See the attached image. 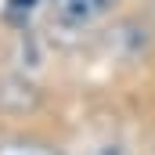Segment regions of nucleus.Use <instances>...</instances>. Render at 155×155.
<instances>
[{
	"label": "nucleus",
	"mask_w": 155,
	"mask_h": 155,
	"mask_svg": "<svg viewBox=\"0 0 155 155\" xmlns=\"http://www.w3.org/2000/svg\"><path fill=\"white\" fill-rule=\"evenodd\" d=\"M116 0H51V18L65 29H83L97 22Z\"/></svg>",
	"instance_id": "1"
},
{
	"label": "nucleus",
	"mask_w": 155,
	"mask_h": 155,
	"mask_svg": "<svg viewBox=\"0 0 155 155\" xmlns=\"http://www.w3.org/2000/svg\"><path fill=\"white\" fill-rule=\"evenodd\" d=\"M0 155H54V152H47L40 144H25V141H7V144H0Z\"/></svg>",
	"instance_id": "2"
},
{
	"label": "nucleus",
	"mask_w": 155,
	"mask_h": 155,
	"mask_svg": "<svg viewBox=\"0 0 155 155\" xmlns=\"http://www.w3.org/2000/svg\"><path fill=\"white\" fill-rule=\"evenodd\" d=\"M83 155H126V152H123V144H116V141H97V144H90Z\"/></svg>",
	"instance_id": "3"
}]
</instances>
